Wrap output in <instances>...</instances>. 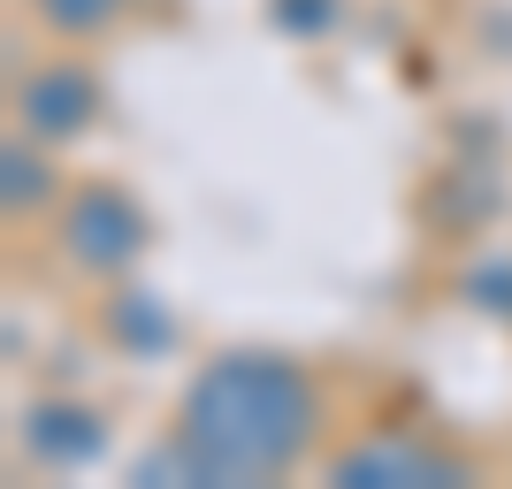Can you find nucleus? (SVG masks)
<instances>
[{
    "label": "nucleus",
    "instance_id": "nucleus-1",
    "mask_svg": "<svg viewBox=\"0 0 512 489\" xmlns=\"http://www.w3.org/2000/svg\"><path fill=\"white\" fill-rule=\"evenodd\" d=\"M314 436V390L283 360H222L184 405V459L222 482L291 467Z\"/></svg>",
    "mask_w": 512,
    "mask_h": 489
}]
</instances>
